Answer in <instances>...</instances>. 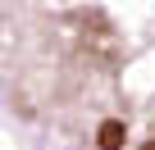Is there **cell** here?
Returning a JSON list of instances; mask_svg holds the SVG:
<instances>
[]
</instances>
